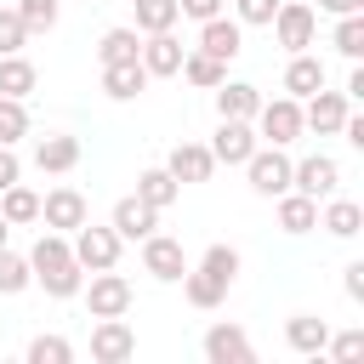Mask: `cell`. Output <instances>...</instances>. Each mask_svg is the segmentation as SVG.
I'll return each mask as SVG.
<instances>
[{"label":"cell","mask_w":364,"mask_h":364,"mask_svg":"<svg viewBox=\"0 0 364 364\" xmlns=\"http://www.w3.org/2000/svg\"><path fill=\"white\" fill-rule=\"evenodd\" d=\"M28 267H34V284H40L51 301H68V296H80V284H85V267L74 262V250H68V233H57V228H46V233L34 239V250H28Z\"/></svg>","instance_id":"6da1fadb"},{"label":"cell","mask_w":364,"mask_h":364,"mask_svg":"<svg viewBox=\"0 0 364 364\" xmlns=\"http://www.w3.org/2000/svg\"><path fill=\"white\" fill-rule=\"evenodd\" d=\"M256 125H262V142L290 148V142L301 136V102H296V97H273V102L256 108Z\"/></svg>","instance_id":"8992f818"},{"label":"cell","mask_w":364,"mask_h":364,"mask_svg":"<svg viewBox=\"0 0 364 364\" xmlns=\"http://www.w3.org/2000/svg\"><path fill=\"white\" fill-rule=\"evenodd\" d=\"M80 290H85L91 318H125V313H131V279H119L114 267L91 273V284H80Z\"/></svg>","instance_id":"5b68a950"},{"label":"cell","mask_w":364,"mask_h":364,"mask_svg":"<svg viewBox=\"0 0 364 364\" xmlns=\"http://www.w3.org/2000/svg\"><path fill=\"white\" fill-rule=\"evenodd\" d=\"M330 46H336L347 63H358V57H364V11H347V17L336 23V40H330Z\"/></svg>","instance_id":"d6a6232c"},{"label":"cell","mask_w":364,"mask_h":364,"mask_svg":"<svg viewBox=\"0 0 364 364\" xmlns=\"http://www.w3.org/2000/svg\"><path fill=\"white\" fill-rule=\"evenodd\" d=\"M57 0H17V17H23V28L28 34H46V28H57Z\"/></svg>","instance_id":"d590c367"},{"label":"cell","mask_w":364,"mask_h":364,"mask_svg":"<svg viewBox=\"0 0 364 364\" xmlns=\"http://www.w3.org/2000/svg\"><path fill=\"white\" fill-rule=\"evenodd\" d=\"M6 239H11V222H6V216H0V245H6Z\"/></svg>","instance_id":"f6af8a7d"},{"label":"cell","mask_w":364,"mask_h":364,"mask_svg":"<svg viewBox=\"0 0 364 364\" xmlns=\"http://www.w3.org/2000/svg\"><path fill=\"white\" fill-rule=\"evenodd\" d=\"M279 228H284V233H313V228H318V199L284 188V193H279Z\"/></svg>","instance_id":"603a6c76"},{"label":"cell","mask_w":364,"mask_h":364,"mask_svg":"<svg viewBox=\"0 0 364 364\" xmlns=\"http://www.w3.org/2000/svg\"><path fill=\"white\" fill-rule=\"evenodd\" d=\"M256 142H262V136L250 131V119H222V125H216V136H210L205 148H210V159H216V165H245V159L256 154Z\"/></svg>","instance_id":"ba28073f"},{"label":"cell","mask_w":364,"mask_h":364,"mask_svg":"<svg viewBox=\"0 0 364 364\" xmlns=\"http://www.w3.org/2000/svg\"><path fill=\"white\" fill-rule=\"evenodd\" d=\"M136 353V330L125 318H97L91 324V358L97 364H125Z\"/></svg>","instance_id":"30bf717a"},{"label":"cell","mask_w":364,"mask_h":364,"mask_svg":"<svg viewBox=\"0 0 364 364\" xmlns=\"http://www.w3.org/2000/svg\"><path fill=\"white\" fill-rule=\"evenodd\" d=\"M318 228L330 233V239H358V228H364V205H353V199H324V216H318Z\"/></svg>","instance_id":"cb8c5ba5"},{"label":"cell","mask_w":364,"mask_h":364,"mask_svg":"<svg viewBox=\"0 0 364 364\" xmlns=\"http://www.w3.org/2000/svg\"><path fill=\"white\" fill-rule=\"evenodd\" d=\"M176 0H136V34H159V28H176Z\"/></svg>","instance_id":"1f68e13d"},{"label":"cell","mask_w":364,"mask_h":364,"mask_svg":"<svg viewBox=\"0 0 364 364\" xmlns=\"http://www.w3.org/2000/svg\"><path fill=\"white\" fill-rule=\"evenodd\" d=\"M324 85V63L318 57H307V51H290V68H284V97H313Z\"/></svg>","instance_id":"7402d4cb"},{"label":"cell","mask_w":364,"mask_h":364,"mask_svg":"<svg viewBox=\"0 0 364 364\" xmlns=\"http://www.w3.org/2000/svg\"><path fill=\"white\" fill-rule=\"evenodd\" d=\"M23 40H28V28H23V17H17V6H11V11H0V57H11V51H23Z\"/></svg>","instance_id":"f35d334b"},{"label":"cell","mask_w":364,"mask_h":364,"mask_svg":"<svg viewBox=\"0 0 364 364\" xmlns=\"http://www.w3.org/2000/svg\"><path fill=\"white\" fill-rule=\"evenodd\" d=\"M108 228H114L119 239H148V233L159 228V210H154V205H142L136 193H125V199L114 205V216H108Z\"/></svg>","instance_id":"2e32d148"},{"label":"cell","mask_w":364,"mask_h":364,"mask_svg":"<svg viewBox=\"0 0 364 364\" xmlns=\"http://www.w3.org/2000/svg\"><path fill=\"white\" fill-rule=\"evenodd\" d=\"M40 222L57 228V233H74V228L85 222V193H80V188H51V193L40 199Z\"/></svg>","instance_id":"4fadbf2b"},{"label":"cell","mask_w":364,"mask_h":364,"mask_svg":"<svg viewBox=\"0 0 364 364\" xmlns=\"http://www.w3.org/2000/svg\"><path fill=\"white\" fill-rule=\"evenodd\" d=\"M199 273L216 279L222 290H233V279H239V250H233V245H210V250L199 256Z\"/></svg>","instance_id":"f1b7e54d"},{"label":"cell","mask_w":364,"mask_h":364,"mask_svg":"<svg viewBox=\"0 0 364 364\" xmlns=\"http://www.w3.org/2000/svg\"><path fill=\"white\" fill-rule=\"evenodd\" d=\"M347 114H353V102H347L341 91H324V85H318V91L307 97V108H301V131H318V136H336Z\"/></svg>","instance_id":"8fae6325"},{"label":"cell","mask_w":364,"mask_h":364,"mask_svg":"<svg viewBox=\"0 0 364 364\" xmlns=\"http://www.w3.org/2000/svg\"><path fill=\"white\" fill-rule=\"evenodd\" d=\"M142 273H154L159 284H176V279L188 273L182 239H171V233H148V239H142Z\"/></svg>","instance_id":"52a82bcc"},{"label":"cell","mask_w":364,"mask_h":364,"mask_svg":"<svg viewBox=\"0 0 364 364\" xmlns=\"http://www.w3.org/2000/svg\"><path fill=\"white\" fill-rule=\"evenodd\" d=\"M318 11H330V17H347V11H364V0H318Z\"/></svg>","instance_id":"ee69618b"},{"label":"cell","mask_w":364,"mask_h":364,"mask_svg":"<svg viewBox=\"0 0 364 364\" xmlns=\"http://www.w3.org/2000/svg\"><path fill=\"white\" fill-rule=\"evenodd\" d=\"M176 193H182V182H176L165 165H148V171L136 176V199H142V205H154V210L176 205Z\"/></svg>","instance_id":"d4e9b609"},{"label":"cell","mask_w":364,"mask_h":364,"mask_svg":"<svg viewBox=\"0 0 364 364\" xmlns=\"http://www.w3.org/2000/svg\"><path fill=\"white\" fill-rule=\"evenodd\" d=\"M245 176H250V193H262V199H279L284 188H290V159H284V148H262L256 142V154L245 159Z\"/></svg>","instance_id":"277c9868"},{"label":"cell","mask_w":364,"mask_h":364,"mask_svg":"<svg viewBox=\"0 0 364 364\" xmlns=\"http://www.w3.org/2000/svg\"><path fill=\"white\" fill-rule=\"evenodd\" d=\"M119 233L114 228H91V222H80L74 228V239H68V250H74V262L85 267V273H102V267H114L119 262Z\"/></svg>","instance_id":"7a4b0ae2"},{"label":"cell","mask_w":364,"mask_h":364,"mask_svg":"<svg viewBox=\"0 0 364 364\" xmlns=\"http://www.w3.org/2000/svg\"><path fill=\"white\" fill-rule=\"evenodd\" d=\"M0 216H6L11 228H28V222H40V193H34V188H23V182L0 188Z\"/></svg>","instance_id":"4316f807"},{"label":"cell","mask_w":364,"mask_h":364,"mask_svg":"<svg viewBox=\"0 0 364 364\" xmlns=\"http://www.w3.org/2000/svg\"><path fill=\"white\" fill-rule=\"evenodd\" d=\"M176 11L193 17V23H205V17H222V0H176Z\"/></svg>","instance_id":"b9f144b4"},{"label":"cell","mask_w":364,"mask_h":364,"mask_svg":"<svg viewBox=\"0 0 364 364\" xmlns=\"http://www.w3.org/2000/svg\"><path fill=\"white\" fill-rule=\"evenodd\" d=\"M273 34H279V46L284 51H307L313 46V34H318V11L307 6V0H279V11H273V23H267Z\"/></svg>","instance_id":"3957f363"},{"label":"cell","mask_w":364,"mask_h":364,"mask_svg":"<svg viewBox=\"0 0 364 364\" xmlns=\"http://www.w3.org/2000/svg\"><path fill=\"white\" fill-rule=\"evenodd\" d=\"M136 57H142L148 80H165V74H176V68H182L188 46H182V40L171 34V28H159V34H148V40H142V51H136Z\"/></svg>","instance_id":"7c38bea8"},{"label":"cell","mask_w":364,"mask_h":364,"mask_svg":"<svg viewBox=\"0 0 364 364\" xmlns=\"http://www.w3.org/2000/svg\"><path fill=\"white\" fill-rule=\"evenodd\" d=\"M284 341H290V353L318 358V353H324V341H330V324H324V318H313V313H296V318H284Z\"/></svg>","instance_id":"ffe728a7"},{"label":"cell","mask_w":364,"mask_h":364,"mask_svg":"<svg viewBox=\"0 0 364 364\" xmlns=\"http://www.w3.org/2000/svg\"><path fill=\"white\" fill-rule=\"evenodd\" d=\"M256 108H262L256 85H245V80H222L216 85V114L222 119H256Z\"/></svg>","instance_id":"44dd1931"},{"label":"cell","mask_w":364,"mask_h":364,"mask_svg":"<svg viewBox=\"0 0 364 364\" xmlns=\"http://www.w3.org/2000/svg\"><path fill=\"white\" fill-rule=\"evenodd\" d=\"M324 353H330L336 364H358V358H364V330H341V336H330Z\"/></svg>","instance_id":"74e56055"},{"label":"cell","mask_w":364,"mask_h":364,"mask_svg":"<svg viewBox=\"0 0 364 364\" xmlns=\"http://www.w3.org/2000/svg\"><path fill=\"white\" fill-rule=\"evenodd\" d=\"M28 284H34L28 256H17V250H6V245H0V296H23Z\"/></svg>","instance_id":"4dcf8cb0"},{"label":"cell","mask_w":364,"mask_h":364,"mask_svg":"<svg viewBox=\"0 0 364 364\" xmlns=\"http://www.w3.org/2000/svg\"><path fill=\"white\" fill-rule=\"evenodd\" d=\"M245 23H233V17H205L199 23V51H210L216 63H233L239 51H245V34H239Z\"/></svg>","instance_id":"9a60e30c"},{"label":"cell","mask_w":364,"mask_h":364,"mask_svg":"<svg viewBox=\"0 0 364 364\" xmlns=\"http://www.w3.org/2000/svg\"><path fill=\"white\" fill-rule=\"evenodd\" d=\"M11 182H23V165H17V154L0 142V188H11Z\"/></svg>","instance_id":"7bdbcfd3"},{"label":"cell","mask_w":364,"mask_h":364,"mask_svg":"<svg viewBox=\"0 0 364 364\" xmlns=\"http://www.w3.org/2000/svg\"><path fill=\"white\" fill-rule=\"evenodd\" d=\"M23 358H28V364H68V358H74V347H68L63 336H34Z\"/></svg>","instance_id":"8d00e7d4"},{"label":"cell","mask_w":364,"mask_h":364,"mask_svg":"<svg viewBox=\"0 0 364 364\" xmlns=\"http://www.w3.org/2000/svg\"><path fill=\"white\" fill-rule=\"evenodd\" d=\"M205 358H210V364H250L256 347H250V336H245L239 324H210V330H205Z\"/></svg>","instance_id":"5bb4252c"},{"label":"cell","mask_w":364,"mask_h":364,"mask_svg":"<svg viewBox=\"0 0 364 364\" xmlns=\"http://www.w3.org/2000/svg\"><path fill=\"white\" fill-rule=\"evenodd\" d=\"M176 74H182L188 85H199V91H216V85L228 80V63H216L210 51H199V46H193V51L182 57V68H176Z\"/></svg>","instance_id":"484cf974"},{"label":"cell","mask_w":364,"mask_h":364,"mask_svg":"<svg viewBox=\"0 0 364 364\" xmlns=\"http://www.w3.org/2000/svg\"><path fill=\"white\" fill-rule=\"evenodd\" d=\"M336 182H341V165H336L330 154H307L301 165H290V188L307 193V199H330Z\"/></svg>","instance_id":"9c48e42d"},{"label":"cell","mask_w":364,"mask_h":364,"mask_svg":"<svg viewBox=\"0 0 364 364\" xmlns=\"http://www.w3.org/2000/svg\"><path fill=\"white\" fill-rule=\"evenodd\" d=\"M23 136H28V108H23V97H0V142L17 148Z\"/></svg>","instance_id":"e575fe53"},{"label":"cell","mask_w":364,"mask_h":364,"mask_svg":"<svg viewBox=\"0 0 364 364\" xmlns=\"http://www.w3.org/2000/svg\"><path fill=\"white\" fill-rule=\"evenodd\" d=\"M102 91H108L114 102L142 97V91H148V68H142V57H131V63H102Z\"/></svg>","instance_id":"e0dca14e"},{"label":"cell","mask_w":364,"mask_h":364,"mask_svg":"<svg viewBox=\"0 0 364 364\" xmlns=\"http://www.w3.org/2000/svg\"><path fill=\"white\" fill-rule=\"evenodd\" d=\"M136 51H142V34L136 28H108L97 40V63H131Z\"/></svg>","instance_id":"f546056e"},{"label":"cell","mask_w":364,"mask_h":364,"mask_svg":"<svg viewBox=\"0 0 364 364\" xmlns=\"http://www.w3.org/2000/svg\"><path fill=\"white\" fill-rule=\"evenodd\" d=\"M341 290H347V301H364V262L341 267Z\"/></svg>","instance_id":"60d3db41"},{"label":"cell","mask_w":364,"mask_h":364,"mask_svg":"<svg viewBox=\"0 0 364 364\" xmlns=\"http://www.w3.org/2000/svg\"><path fill=\"white\" fill-rule=\"evenodd\" d=\"M165 171H171L176 182H210L216 159H210V148H205V142H176V148H171V159H165Z\"/></svg>","instance_id":"d6986e66"},{"label":"cell","mask_w":364,"mask_h":364,"mask_svg":"<svg viewBox=\"0 0 364 364\" xmlns=\"http://www.w3.org/2000/svg\"><path fill=\"white\" fill-rule=\"evenodd\" d=\"M34 165H40L46 176H63V171H74V165H80V136H63V131L40 136V142H34Z\"/></svg>","instance_id":"ac0fdd59"},{"label":"cell","mask_w":364,"mask_h":364,"mask_svg":"<svg viewBox=\"0 0 364 364\" xmlns=\"http://www.w3.org/2000/svg\"><path fill=\"white\" fill-rule=\"evenodd\" d=\"M233 11H239V23L267 28V23H273V11H279V0H233Z\"/></svg>","instance_id":"ab89813d"},{"label":"cell","mask_w":364,"mask_h":364,"mask_svg":"<svg viewBox=\"0 0 364 364\" xmlns=\"http://www.w3.org/2000/svg\"><path fill=\"white\" fill-rule=\"evenodd\" d=\"M176 284H182V296H188L193 307H222V296H228V290H222L216 279H205L199 267H188V273H182Z\"/></svg>","instance_id":"836d02e7"},{"label":"cell","mask_w":364,"mask_h":364,"mask_svg":"<svg viewBox=\"0 0 364 364\" xmlns=\"http://www.w3.org/2000/svg\"><path fill=\"white\" fill-rule=\"evenodd\" d=\"M34 63L23 57V51H11V57H0V97H28L34 91Z\"/></svg>","instance_id":"83f0119b"}]
</instances>
